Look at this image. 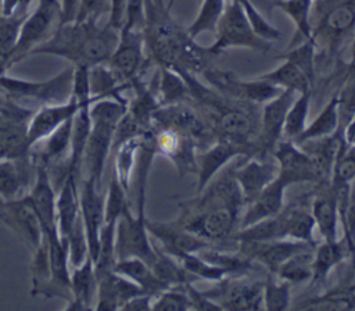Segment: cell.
Returning a JSON list of instances; mask_svg holds the SVG:
<instances>
[{
	"instance_id": "24",
	"label": "cell",
	"mask_w": 355,
	"mask_h": 311,
	"mask_svg": "<svg viewBox=\"0 0 355 311\" xmlns=\"http://www.w3.org/2000/svg\"><path fill=\"white\" fill-rule=\"evenodd\" d=\"M97 278V294L94 310L115 311L122 310L123 304L132 297L146 293L126 276L112 271L101 274Z\"/></svg>"
},
{
	"instance_id": "10",
	"label": "cell",
	"mask_w": 355,
	"mask_h": 311,
	"mask_svg": "<svg viewBox=\"0 0 355 311\" xmlns=\"http://www.w3.org/2000/svg\"><path fill=\"white\" fill-rule=\"evenodd\" d=\"M157 246L153 244L147 229L146 212L126 211L121 215L115 228V257L140 258L148 265L157 258Z\"/></svg>"
},
{
	"instance_id": "46",
	"label": "cell",
	"mask_w": 355,
	"mask_h": 311,
	"mask_svg": "<svg viewBox=\"0 0 355 311\" xmlns=\"http://www.w3.org/2000/svg\"><path fill=\"white\" fill-rule=\"evenodd\" d=\"M153 311H184L191 310L186 285L169 286L154 296Z\"/></svg>"
},
{
	"instance_id": "43",
	"label": "cell",
	"mask_w": 355,
	"mask_h": 311,
	"mask_svg": "<svg viewBox=\"0 0 355 311\" xmlns=\"http://www.w3.org/2000/svg\"><path fill=\"white\" fill-rule=\"evenodd\" d=\"M225 7V0H204L197 18L187 28L189 36L196 39L202 32H215Z\"/></svg>"
},
{
	"instance_id": "22",
	"label": "cell",
	"mask_w": 355,
	"mask_h": 311,
	"mask_svg": "<svg viewBox=\"0 0 355 311\" xmlns=\"http://www.w3.org/2000/svg\"><path fill=\"white\" fill-rule=\"evenodd\" d=\"M313 186L315 190L309 200V207L315 221V228L322 240H337L340 226L337 189L331 180L320 182Z\"/></svg>"
},
{
	"instance_id": "49",
	"label": "cell",
	"mask_w": 355,
	"mask_h": 311,
	"mask_svg": "<svg viewBox=\"0 0 355 311\" xmlns=\"http://www.w3.org/2000/svg\"><path fill=\"white\" fill-rule=\"evenodd\" d=\"M110 3L108 0H80L79 11L76 14V21H83L87 18L98 19L101 15L108 12Z\"/></svg>"
},
{
	"instance_id": "13",
	"label": "cell",
	"mask_w": 355,
	"mask_h": 311,
	"mask_svg": "<svg viewBox=\"0 0 355 311\" xmlns=\"http://www.w3.org/2000/svg\"><path fill=\"white\" fill-rule=\"evenodd\" d=\"M144 36L141 29L122 26L115 50L112 51L107 65L123 82L129 83L141 76L150 62L148 56H144Z\"/></svg>"
},
{
	"instance_id": "56",
	"label": "cell",
	"mask_w": 355,
	"mask_h": 311,
	"mask_svg": "<svg viewBox=\"0 0 355 311\" xmlns=\"http://www.w3.org/2000/svg\"><path fill=\"white\" fill-rule=\"evenodd\" d=\"M0 221H3L6 225H8V218H7L6 212H3L1 210H0Z\"/></svg>"
},
{
	"instance_id": "41",
	"label": "cell",
	"mask_w": 355,
	"mask_h": 311,
	"mask_svg": "<svg viewBox=\"0 0 355 311\" xmlns=\"http://www.w3.org/2000/svg\"><path fill=\"white\" fill-rule=\"evenodd\" d=\"M311 94L312 92H302L297 94L295 100L293 101V104L290 106L286 114L284 126H283V139L295 142L306 128Z\"/></svg>"
},
{
	"instance_id": "12",
	"label": "cell",
	"mask_w": 355,
	"mask_h": 311,
	"mask_svg": "<svg viewBox=\"0 0 355 311\" xmlns=\"http://www.w3.org/2000/svg\"><path fill=\"white\" fill-rule=\"evenodd\" d=\"M201 74L208 82L209 87H212L218 93L234 100L247 101L258 106L266 103L282 90L280 87L275 86L273 83L262 78H257L252 81H243L234 76L232 72H226V71H220L209 67H207Z\"/></svg>"
},
{
	"instance_id": "39",
	"label": "cell",
	"mask_w": 355,
	"mask_h": 311,
	"mask_svg": "<svg viewBox=\"0 0 355 311\" xmlns=\"http://www.w3.org/2000/svg\"><path fill=\"white\" fill-rule=\"evenodd\" d=\"M291 283L268 272L262 286V303L268 311H286L291 304Z\"/></svg>"
},
{
	"instance_id": "7",
	"label": "cell",
	"mask_w": 355,
	"mask_h": 311,
	"mask_svg": "<svg viewBox=\"0 0 355 311\" xmlns=\"http://www.w3.org/2000/svg\"><path fill=\"white\" fill-rule=\"evenodd\" d=\"M73 67L65 68L47 81H26L0 75V92L24 107L37 110L47 104L65 101L72 92Z\"/></svg>"
},
{
	"instance_id": "34",
	"label": "cell",
	"mask_w": 355,
	"mask_h": 311,
	"mask_svg": "<svg viewBox=\"0 0 355 311\" xmlns=\"http://www.w3.org/2000/svg\"><path fill=\"white\" fill-rule=\"evenodd\" d=\"M157 97L159 106H169L191 100V93L186 79L179 72L171 68L158 67Z\"/></svg>"
},
{
	"instance_id": "36",
	"label": "cell",
	"mask_w": 355,
	"mask_h": 311,
	"mask_svg": "<svg viewBox=\"0 0 355 311\" xmlns=\"http://www.w3.org/2000/svg\"><path fill=\"white\" fill-rule=\"evenodd\" d=\"M144 135V133H143ZM141 136L132 137L111 151L112 157V174L116 176L122 187L130 194V183L136 165V157L140 146Z\"/></svg>"
},
{
	"instance_id": "9",
	"label": "cell",
	"mask_w": 355,
	"mask_h": 311,
	"mask_svg": "<svg viewBox=\"0 0 355 311\" xmlns=\"http://www.w3.org/2000/svg\"><path fill=\"white\" fill-rule=\"evenodd\" d=\"M60 0H37L36 8L26 14L11 54L10 67L29 57L32 50L43 43L54 32V25L60 24Z\"/></svg>"
},
{
	"instance_id": "18",
	"label": "cell",
	"mask_w": 355,
	"mask_h": 311,
	"mask_svg": "<svg viewBox=\"0 0 355 311\" xmlns=\"http://www.w3.org/2000/svg\"><path fill=\"white\" fill-rule=\"evenodd\" d=\"M79 201L80 217L89 240V251L94 261L98 254L100 233L104 225L105 193L101 190V183L89 178H82L79 186Z\"/></svg>"
},
{
	"instance_id": "6",
	"label": "cell",
	"mask_w": 355,
	"mask_h": 311,
	"mask_svg": "<svg viewBox=\"0 0 355 311\" xmlns=\"http://www.w3.org/2000/svg\"><path fill=\"white\" fill-rule=\"evenodd\" d=\"M311 33L326 60L340 54L355 35V0H313L311 8Z\"/></svg>"
},
{
	"instance_id": "28",
	"label": "cell",
	"mask_w": 355,
	"mask_h": 311,
	"mask_svg": "<svg viewBox=\"0 0 355 311\" xmlns=\"http://www.w3.org/2000/svg\"><path fill=\"white\" fill-rule=\"evenodd\" d=\"M287 186L276 176L251 203L244 207L240 229L279 214L284 207Z\"/></svg>"
},
{
	"instance_id": "1",
	"label": "cell",
	"mask_w": 355,
	"mask_h": 311,
	"mask_svg": "<svg viewBox=\"0 0 355 311\" xmlns=\"http://www.w3.org/2000/svg\"><path fill=\"white\" fill-rule=\"evenodd\" d=\"M244 207L241 192L233 176L232 165H229L194 200L182 204L180 214L175 221L215 247L216 243L234 240Z\"/></svg>"
},
{
	"instance_id": "8",
	"label": "cell",
	"mask_w": 355,
	"mask_h": 311,
	"mask_svg": "<svg viewBox=\"0 0 355 311\" xmlns=\"http://www.w3.org/2000/svg\"><path fill=\"white\" fill-rule=\"evenodd\" d=\"M216 40L207 47L209 54H219L230 47H247L269 51L270 43L255 35L240 0H230L216 25Z\"/></svg>"
},
{
	"instance_id": "58",
	"label": "cell",
	"mask_w": 355,
	"mask_h": 311,
	"mask_svg": "<svg viewBox=\"0 0 355 311\" xmlns=\"http://www.w3.org/2000/svg\"><path fill=\"white\" fill-rule=\"evenodd\" d=\"M154 1H155V3H165L164 0H154Z\"/></svg>"
},
{
	"instance_id": "30",
	"label": "cell",
	"mask_w": 355,
	"mask_h": 311,
	"mask_svg": "<svg viewBox=\"0 0 355 311\" xmlns=\"http://www.w3.org/2000/svg\"><path fill=\"white\" fill-rule=\"evenodd\" d=\"M80 180L73 174H68L62 185L57 190L55 196V212L57 225L61 237H65L76 219L80 215V201H79V186Z\"/></svg>"
},
{
	"instance_id": "21",
	"label": "cell",
	"mask_w": 355,
	"mask_h": 311,
	"mask_svg": "<svg viewBox=\"0 0 355 311\" xmlns=\"http://www.w3.org/2000/svg\"><path fill=\"white\" fill-rule=\"evenodd\" d=\"M239 157H248V154L240 144L226 139H216L208 147L198 150L196 154L197 193L204 190V187L225 168V165Z\"/></svg>"
},
{
	"instance_id": "11",
	"label": "cell",
	"mask_w": 355,
	"mask_h": 311,
	"mask_svg": "<svg viewBox=\"0 0 355 311\" xmlns=\"http://www.w3.org/2000/svg\"><path fill=\"white\" fill-rule=\"evenodd\" d=\"M263 280H250L247 275H226L216 285L202 290L220 310H261Z\"/></svg>"
},
{
	"instance_id": "40",
	"label": "cell",
	"mask_w": 355,
	"mask_h": 311,
	"mask_svg": "<svg viewBox=\"0 0 355 311\" xmlns=\"http://www.w3.org/2000/svg\"><path fill=\"white\" fill-rule=\"evenodd\" d=\"M26 14L1 15L0 14V75L10 68V60L15 47L21 25Z\"/></svg>"
},
{
	"instance_id": "57",
	"label": "cell",
	"mask_w": 355,
	"mask_h": 311,
	"mask_svg": "<svg viewBox=\"0 0 355 311\" xmlns=\"http://www.w3.org/2000/svg\"><path fill=\"white\" fill-rule=\"evenodd\" d=\"M4 203H6V201H4V200L0 197V210H1L3 212H4Z\"/></svg>"
},
{
	"instance_id": "31",
	"label": "cell",
	"mask_w": 355,
	"mask_h": 311,
	"mask_svg": "<svg viewBox=\"0 0 355 311\" xmlns=\"http://www.w3.org/2000/svg\"><path fill=\"white\" fill-rule=\"evenodd\" d=\"M348 258V249L344 239L337 240H322L313 247V261H312V276L309 280L311 286L323 285L330 272Z\"/></svg>"
},
{
	"instance_id": "47",
	"label": "cell",
	"mask_w": 355,
	"mask_h": 311,
	"mask_svg": "<svg viewBox=\"0 0 355 311\" xmlns=\"http://www.w3.org/2000/svg\"><path fill=\"white\" fill-rule=\"evenodd\" d=\"M283 58H287L297 64L309 81L315 85L316 81V44L312 39L304 40L300 46L290 49Z\"/></svg>"
},
{
	"instance_id": "45",
	"label": "cell",
	"mask_w": 355,
	"mask_h": 311,
	"mask_svg": "<svg viewBox=\"0 0 355 311\" xmlns=\"http://www.w3.org/2000/svg\"><path fill=\"white\" fill-rule=\"evenodd\" d=\"M176 260L182 264V267L196 279H205L211 282H216L226 276V272L219 267L204 260L198 253H187L176 257Z\"/></svg>"
},
{
	"instance_id": "15",
	"label": "cell",
	"mask_w": 355,
	"mask_h": 311,
	"mask_svg": "<svg viewBox=\"0 0 355 311\" xmlns=\"http://www.w3.org/2000/svg\"><path fill=\"white\" fill-rule=\"evenodd\" d=\"M277 164V178L288 187L300 183H319L311 157L293 140L280 139L272 151Z\"/></svg>"
},
{
	"instance_id": "38",
	"label": "cell",
	"mask_w": 355,
	"mask_h": 311,
	"mask_svg": "<svg viewBox=\"0 0 355 311\" xmlns=\"http://www.w3.org/2000/svg\"><path fill=\"white\" fill-rule=\"evenodd\" d=\"M313 247L295 253L287 258L273 274L291 285L309 283L312 276Z\"/></svg>"
},
{
	"instance_id": "3",
	"label": "cell",
	"mask_w": 355,
	"mask_h": 311,
	"mask_svg": "<svg viewBox=\"0 0 355 311\" xmlns=\"http://www.w3.org/2000/svg\"><path fill=\"white\" fill-rule=\"evenodd\" d=\"M197 101L201 115L211 126L216 139H226L240 144L248 157H257V140L259 133L258 104L226 97L212 87H205L194 74H180Z\"/></svg>"
},
{
	"instance_id": "53",
	"label": "cell",
	"mask_w": 355,
	"mask_h": 311,
	"mask_svg": "<svg viewBox=\"0 0 355 311\" xmlns=\"http://www.w3.org/2000/svg\"><path fill=\"white\" fill-rule=\"evenodd\" d=\"M153 299L154 296L148 293H140L132 297L130 300H128L123 304L122 310L123 311H150L153 307Z\"/></svg>"
},
{
	"instance_id": "29",
	"label": "cell",
	"mask_w": 355,
	"mask_h": 311,
	"mask_svg": "<svg viewBox=\"0 0 355 311\" xmlns=\"http://www.w3.org/2000/svg\"><path fill=\"white\" fill-rule=\"evenodd\" d=\"M343 142H344L343 135L336 132L334 135H330V136L309 139V140L297 143L311 157L316 168V172L319 175V183L331 180L334 162Z\"/></svg>"
},
{
	"instance_id": "55",
	"label": "cell",
	"mask_w": 355,
	"mask_h": 311,
	"mask_svg": "<svg viewBox=\"0 0 355 311\" xmlns=\"http://www.w3.org/2000/svg\"><path fill=\"white\" fill-rule=\"evenodd\" d=\"M351 64H355V35H354V40H352V58H351Z\"/></svg>"
},
{
	"instance_id": "44",
	"label": "cell",
	"mask_w": 355,
	"mask_h": 311,
	"mask_svg": "<svg viewBox=\"0 0 355 311\" xmlns=\"http://www.w3.org/2000/svg\"><path fill=\"white\" fill-rule=\"evenodd\" d=\"M62 239L68 249V258H69L71 268L80 265L90 255L89 240H87L85 224L80 215L73 224V226L71 228V230L68 232V235Z\"/></svg>"
},
{
	"instance_id": "26",
	"label": "cell",
	"mask_w": 355,
	"mask_h": 311,
	"mask_svg": "<svg viewBox=\"0 0 355 311\" xmlns=\"http://www.w3.org/2000/svg\"><path fill=\"white\" fill-rule=\"evenodd\" d=\"M35 172L36 167L32 157L24 160L0 158V197L8 201L28 193Z\"/></svg>"
},
{
	"instance_id": "17",
	"label": "cell",
	"mask_w": 355,
	"mask_h": 311,
	"mask_svg": "<svg viewBox=\"0 0 355 311\" xmlns=\"http://www.w3.org/2000/svg\"><path fill=\"white\" fill-rule=\"evenodd\" d=\"M232 171L247 205L277 176V164L272 156L240 157Z\"/></svg>"
},
{
	"instance_id": "35",
	"label": "cell",
	"mask_w": 355,
	"mask_h": 311,
	"mask_svg": "<svg viewBox=\"0 0 355 311\" xmlns=\"http://www.w3.org/2000/svg\"><path fill=\"white\" fill-rule=\"evenodd\" d=\"M259 78L273 83L280 89L293 90L297 94L302 92H312L313 83L305 75V72L293 61L284 58L283 64H280L276 69L261 75Z\"/></svg>"
},
{
	"instance_id": "50",
	"label": "cell",
	"mask_w": 355,
	"mask_h": 311,
	"mask_svg": "<svg viewBox=\"0 0 355 311\" xmlns=\"http://www.w3.org/2000/svg\"><path fill=\"white\" fill-rule=\"evenodd\" d=\"M144 24V0H126V14L123 26L143 29Z\"/></svg>"
},
{
	"instance_id": "25",
	"label": "cell",
	"mask_w": 355,
	"mask_h": 311,
	"mask_svg": "<svg viewBox=\"0 0 355 311\" xmlns=\"http://www.w3.org/2000/svg\"><path fill=\"white\" fill-rule=\"evenodd\" d=\"M79 101L73 96H71L65 101L47 104L35 110L28 124V140L31 147L49 136L65 121L73 118V115L79 110Z\"/></svg>"
},
{
	"instance_id": "51",
	"label": "cell",
	"mask_w": 355,
	"mask_h": 311,
	"mask_svg": "<svg viewBox=\"0 0 355 311\" xmlns=\"http://www.w3.org/2000/svg\"><path fill=\"white\" fill-rule=\"evenodd\" d=\"M186 290L190 299L191 310H205V311L220 310V307L216 303H214L202 290L196 289L193 283H186Z\"/></svg>"
},
{
	"instance_id": "37",
	"label": "cell",
	"mask_w": 355,
	"mask_h": 311,
	"mask_svg": "<svg viewBox=\"0 0 355 311\" xmlns=\"http://www.w3.org/2000/svg\"><path fill=\"white\" fill-rule=\"evenodd\" d=\"M338 132V104L337 94L334 93L326 106L320 110L318 117L306 125L304 132L295 140V143H301L309 139H318L323 136H330Z\"/></svg>"
},
{
	"instance_id": "48",
	"label": "cell",
	"mask_w": 355,
	"mask_h": 311,
	"mask_svg": "<svg viewBox=\"0 0 355 311\" xmlns=\"http://www.w3.org/2000/svg\"><path fill=\"white\" fill-rule=\"evenodd\" d=\"M243 10L245 12V17L250 22V26L252 28V31L255 32L257 36H259L261 39L270 42V40H279L282 37V32L279 29H276L272 24H269L262 15L261 12L254 7V4L250 0H240Z\"/></svg>"
},
{
	"instance_id": "14",
	"label": "cell",
	"mask_w": 355,
	"mask_h": 311,
	"mask_svg": "<svg viewBox=\"0 0 355 311\" xmlns=\"http://www.w3.org/2000/svg\"><path fill=\"white\" fill-rule=\"evenodd\" d=\"M295 97V92L282 89L275 97L262 104L259 115V133L257 140V157L272 156L275 146L283 137L286 114Z\"/></svg>"
},
{
	"instance_id": "23",
	"label": "cell",
	"mask_w": 355,
	"mask_h": 311,
	"mask_svg": "<svg viewBox=\"0 0 355 311\" xmlns=\"http://www.w3.org/2000/svg\"><path fill=\"white\" fill-rule=\"evenodd\" d=\"M4 212L8 218V226L24 239V242L29 246L31 251H35L42 246L43 229L40 225V219L26 193L24 196L6 201Z\"/></svg>"
},
{
	"instance_id": "19",
	"label": "cell",
	"mask_w": 355,
	"mask_h": 311,
	"mask_svg": "<svg viewBox=\"0 0 355 311\" xmlns=\"http://www.w3.org/2000/svg\"><path fill=\"white\" fill-rule=\"evenodd\" d=\"M147 229L150 236L158 242L159 246L157 247L175 258L182 254L198 253L207 247H214L208 240L184 229L176 221L157 222L147 219Z\"/></svg>"
},
{
	"instance_id": "52",
	"label": "cell",
	"mask_w": 355,
	"mask_h": 311,
	"mask_svg": "<svg viewBox=\"0 0 355 311\" xmlns=\"http://www.w3.org/2000/svg\"><path fill=\"white\" fill-rule=\"evenodd\" d=\"M110 10H108V21L107 24L118 31L125 24V14H126V0H108Z\"/></svg>"
},
{
	"instance_id": "5",
	"label": "cell",
	"mask_w": 355,
	"mask_h": 311,
	"mask_svg": "<svg viewBox=\"0 0 355 311\" xmlns=\"http://www.w3.org/2000/svg\"><path fill=\"white\" fill-rule=\"evenodd\" d=\"M128 99H100L90 106V132L83 154L82 178L101 183L115 129L128 111Z\"/></svg>"
},
{
	"instance_id": "33",
	"label": "cell",
	"mask_w": 355,
	"mask_h": 311,
	"mask_svg": "<svg viewBox=\"0 0 355 311\" xmlns=\"http://www.w3.org/2000/svg\"><path fill=\"white\" fill-rule=\"evenodd\" d=\"M114 271L126 276L132 282H135L139 287H141L143 292L155 296L168 286L154 274L151 267L140 260V258H122L116 260L114 265Z\"/></svg>"
},
{
	"instance_id": "42",
	"label": "cell",
	"mask_w": 355,
	"mask_h": 311,
	"mask_svg": "<svg viewBox=\"0 0 355 311\" xmlns=\"http://www.w3.org/2000/svg\"><path fill=\"white\" fill-rule=\"evenodd\" d=\"M157 258L150 265L154 274L169 287L178 285L193 283L196 280L183 267L182 264L172 255L166 254L161 249L157 247Z\"/></svg>"
},
{
	"instance_id": "16",
	"label": "cell",
	"mask_w": 355,
	"mask_h": 311,
	"mask_svg": "<svg viewBox=\"0 0 355 311\" xmlns=\"http://www.w3.org/2000/svg\"><path fill=\"white\" fill-rule=\"evenodd\" d=\"M151 129L157 156L159 154L168 158L175 165L179 176L197 171L196 154L198 151V146L190 136L171 128Z\"/></svg>"
},
{
	"instance_id": "20",
	"label": "cell",
	"mask_w": 355,
	"mask_h": 311,
	"mask_svg": "<svg viewBox=\"0 0 355 311\" xmlns=\"http://www.w3.org/2000/svg\"><path fill=\"white\" fill-rule=\"evenodd\" d=\"M239 251L252 260L257 265L273 274L287 258L298 251L312 249L313 244L293 239H273L265 242L237 243Z\"/></svg>"
},
{
	"instance_id": "32",
	"label": "cell",
	"mask_w": 355,
	"mask_h": 311,
	"mask_svg": "<svg viewBox=\"0 0 355 311\" xmlns=\"http://www.w3.org/2000/svg\"><path fill=\"white\" fill-rule=\"evenodd\" d=\"M283 229H284V237L306 242L309 244H316L313 232H315V221L311 212V207L306 203H295L287 207H283V210L279 212Z\"/></svg>"
},
{
	"instance_id": "59",
	"label": "cell",
	"mask_w": 355,
	"mask_h": 311,
	"mask_svg": "<svg viewBox=\"0 0 355 311\" xmlns=\"http://www.w3.org/2000/svg\"><path fill=\"white\" fill-rule=\"evenodd\" d=\"M0 8H1V0H0Z\"/></svg>"
},
{
	"instance_id": "54",
	"label": "cell",
	"mask_w": 355,
	"mask_h": 311,
	"mask_svg": "<svg viewBox=\"0 0 355 311\" xmlns=\"http://www.w3.org/2000/svg\"><path fill=\"white\" fill-rule=\"evenodd\" d=\"M60 4H61L60 24H67L71 21H75L76 14L79 11L80 0H60Z\"/></svg>"
},
{
	"instance_id": "2",
	"label": "cell",
	"mask_w": 355,
	"mask_h": 311,
	"mask_svg": "<svg viewBox=\"0 0 355 311\" xmlns=\"http://www.w3.org/2000/svg\"><path fill=\"white\" fill-rule=\"evenodd\" d=\"M144 47L148 58L158 67L179 74H201L207 68V49L200 47L169 14L165 3L144 0Z\"/></svg>"
},
{
	"instance_id": "4",
	"label": "cell",
	"mask_w": 355,
	"mask_h": 311,
	"mask_svg": "<svg viewBox=\"0 0 355 311\" xmlns=\"http://www.w3.org/2000/svg\"><path fill=\"white\" fill-rule=\"evenodd\" d=\"M119 31L98 19L87 18L60 24L54 32L35 47L31 56L50 54L68 60L73 67H96L107 64L116 47Z\"/></svg>"
},
{
	"instance_id": "27",
	"label": "cell",
	"mask_w": 355,
	"mask_h": 311,
	"mask_svg": "<svg viewBox=\"0 0 355 311\" xmlns=\"http://www.w3.org/2000/svg\"><path fill=\"white\" fill-rule=\"evenodd\" d=\"M71 300L67 301L65 310L83 311L94 310L97 294V278L94 261L89 255L80 265L71 268Z\"/></svg>"
}]
</instances>
